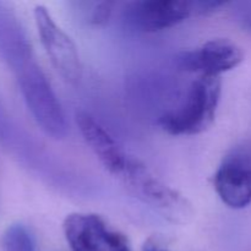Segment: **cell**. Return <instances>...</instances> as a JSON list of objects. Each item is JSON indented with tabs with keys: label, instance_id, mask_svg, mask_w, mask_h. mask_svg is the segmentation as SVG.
Masks as SVG:
<instances>
[{
	"label": "cell",
	"instance_id": "obj_11",
	"mask_svg": "<svg viewBox=\"0 0 251 251\" xmlns=\"http://www.w3.org/2000/svg\"><path fill=\"white\" fill-rule=\"evenodd\" d=\"M1 247L4 251H37L33 234L22 223H14L6 228L1 238Z\"/></svg>",
	"mask_w": 251,
	"mask_h": 251
},
{
	"label": "cell",
	"instance_id": "obj_14",
	"mask_svg": "<svg viewBox=\"0 0 251 251\" xmlns=\"http://www.w3.org/2000/svg\"><path fill=\"white\" fill-rule=\"evenodd\" d=\"M142 251H169L167 248H164L163 245L159 242H157L153 238H150L142 245Z\"/></svg>",
	"mask_w": 251,
	"mask_h": 251
},
{
	"label": "cell",
	"instance_id": "obj_1",
	"mask_svg": "<svg viewBox=\"0 0 251 251\" xmlns=\"http://www.w3.org/2000/svg\"><path fill=\"white\" fill-rule=\"evenodd\" d=\"M220 100V77L199 76L189 86L183 100L159 118L158 125L173 136L201 134L215 122Z\"/></svg>",
	"mask_w": 251,
	"mask_h": 251
},
{
	"label": "cell",
	"instance_id": "obj_2",
	"mask_svg": "<svg viewBox=\"0 0 251 251\" xmlns=\"http://www.w3.org/2000/svg\"><path fill=\"white\" fill-rule=\"evenodd\" d=\"M118 179L135 198L171 222L186 223L194 216L193 207L181 194L164 184L134 157H130Z\"/></svg>",
	"mask_w": 251,
	"mask_h": 251
},
{
	"label": "cell",
	"instance_id": "obj_13",
	"mask_svg": "<svg viewBox=\"0 0 251 251\" xmlns=\"http://www.w3.org/2000/svg\"><path fill=\"white\" fill-rule=\"evenodd\" d=\"M114 2L109 1H100L92 2L90 4L91 11L88 15V21L93 25H103L110 19L114 10Z\"/></svg>",
	"mask_w": 251,
	"mask_h": 251
},
{
	"label": "cell",
	"instance_id": "obj_5",
	"mask_svg": "<svg viewBox=\"0 0 251 251\" xmlns=\"http://www.w3.org/2000/svg\"><path fill=\"white\" fill-rule=\"evenodd\" d=\"M71 251H131L124 234L93 213H71L63 223Z\"/></svg>",
	"mask_w": 251,
	"mask_h": 251
},
{
	"label": "cell",
	"instance_id": "obj_8",
	"mask_svg": "<svg viewBox=\"0 0 251 251\" xmlns=\"http://www.w3.org/2000/svg\"><path fill=\"white\" fill-rule=\"evenodd\" d=\"M244 59L243 50L229 39H211L191 50L176 56V65L186 73L199 76L218 77L221 74L237 68Z\"/></svg>",
	"mask_w": 251,
	"mask_h": 251
},
{
	"label": "cell",
	"instance_id": "obj_7",
	"mask_svg": "<svg viewBox=\"0 0 251 251\" xmlns=\"http://www.w3.org/2000/svg\"><path fill=\"white\" fill-rule=\"evenodd\" d=\"M194 12L193 1L179 0H137L127 2L123 21L137 32H158L185 21Z\"/></svg>",
	"mask_w": 251,
	"mask_h": 251
},
{
	"label": "cell",
	"instance_id": "obj_10",
	"mask_svg": "<svg viewBox=\"0 0 251 251\" xmlns=\"http://www.w3.org/2000/svg\"><path fill=\"white\" fill-rule=\"evenodd\" d=\"M0 59L12 73L36 59L21 21L6 1H0Z\"/></svg>",
	"mask_w": 251,
	"mask_h": 251
},
{
	"label": "cell",
	"instance_id": "obj_6",
	"mask_svg": "<svg viewBox=\"0 0 251 251\" xmlns=\"http://www.w3.org/2000/svg\"><path fill=\"white\" fill-rule=\"evenodd\" d=\"M34 21L42 46L59 75L69 83L78 82L82 75V65L73 39L42 5L34 9Z\"/></svg>",
	"mask_w": 251,
	"mask_h": 251
},
{
	"label": "cell",
	"instance_id": "obj_9",
	"mask_svg": "<svg viewBox=\"0 0 251 251\" xmlns=\"http://www.w3.org/2000/svg\"><path fill=\"white\" fill-rule=\"evenodd\" d=\"M78 129L83 140L88 145L103 167L115 178L122 174L126 167L130 157L122 145L109 134L103 125H100L92 115L81 112L76 115Z\"/></svg>",
	"mask_w": 251,
	"mask_h": 251
},
{
	"label": "cell",
	"instance_id": "obj_3",
	"mask_svg": "<svg viewBox=\"0 0 251 251\" xmlns=\"http://www.w3.org/2000/svg\"><path fill=\"white\" fill-rule=\"evenodd\" d=\"M22 98L42 131L55 140L68 134L63 107L36 59L14 73Z\"/></svg>",
	"mask_w": 251,
	"mask_h": 251
},
{
	"label": "cell",
	"instance_id": "obj_4",
	"mask_svg": "<svg viewBox=\"0 0 251 251\" xmlns=\"http://www.w3.org/2000/svg\"><path fill=\"white\" fill-rule=\"evenodd\" d=\"M213 186L223 203L242 210L251 203V142L233 147L218 166Z\"/></svg>",
	"mask_w": 251,
	"mask_h": 251
},
{
	"label": "cell",
	"instance_id": "obj_12",
	"mask_svg": "<svg viewBox=\"0 0 251 251\" xmlns=\"http://www.w3.org/2000/svg\"><path fill=\"white\" fill-rule=\"evenodd\" d=\"M230 14L243 31L251 34V0L230 2Z\"/></svg>",
	"mask_w": 251,
	"mask_h": 251
}]
</instances>
